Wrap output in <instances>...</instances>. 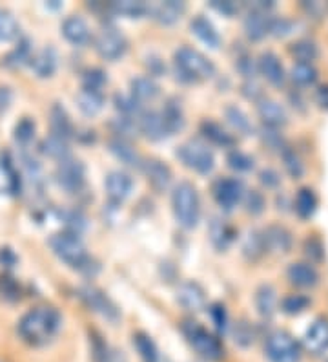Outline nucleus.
Listing matches in <instances>:
<instances>
[{"label":"nucleus","instance_id":"f257e3e1","mask_svg":"<svg viewBox=\"0 0 328 362\" xmlns=\"http://www.w3.org/2000/svg\"><path fill=\"white\" fill-rule=\"evenodd\" d=\"M60 326H62V317L57 309L40 306V308L27 311L19 322L16 330L24 342L32 346H43L57 335Z\"/></svg>","mask_w":328,"mask_h":362},{"label":"nucleus","instance_id":"f03ea898","mask_svg":"<svg viewBox=\"0 0 328 362\" xmlns=\"http://www.w3.org/2000/svg\"><path fill=\"white\" fill-rule=\"evenodd\" d=\"M49 247L64 264H68L69 267H73L77 271L93 275L99 269L95 266V262L91 260L90 255L86 253V247L79 238V235H73L69 231L57 233V235L49 238Z\"/></svg>","mask_w":328,"mask_h":362},{"label":"nucleus","instance_id":"7ed1b4c3","mask_svg":"<svg viewBox=\"0 0 328 362\" xmlns=\"http://www.w3.org/2000/svg\"><path fill=\"white\" fill-rule=\"evenodd\" d=\"M174 61L177 77L185 83H197V81L210 79L215 75V66L212 61L190 46H183L177 50Z\"/></svg>","mask_w":328,"mask_h":362},{"label":"nucleus","instance_id":"20e7f679","mask_svg":"<svg viewBox=\"0 0 328 362\" xmlns=\"http://www.w3.org/2000/svg\"><path fill=\"white\" fill-rule=\"evenodd\" d=\"M172 207L175 220L185 229H194L201 220V200L199 192L190 181H180L172 194Z\"/></svg>","mask_w":328,"mask_h":362},{"label":"nucleus","instance_id":"39448f33","mask_svg":"<svg viewBox=\"0 0 328 362\" xmlns=\"http://www.w3.org/2000/svg\"><path fill=\"white\" fill-rule=\"evenodd\" d=\"M177 158L185 163V167L199 172V174H208L215 167L213 152L208 149V145H204L199 139H190V141L180 145L177 149Z\"/></svg>","mask_w":328,"mask_h":362},{"label":"nucleus","instance_id":"423d86ee","mask_svg":"<svg viewBox=\"0 0 328 362\" xmlns=\"http://www.w3.org/2000/svg\"><path fill=\"white\" fill-rule=\"evenodd\" d=\"M183 333L186 335L191 348H194L202 359H207V361H219V359L222 357L221 342H219L212 333H208L201 324L188 320V322L183 324Z\"/></svg>","mask_w":328,"mask_h":362},{"label":"nucleus","instance_id":"0eeeda50","mask_svg":"<svg viewBox=\"0 0 328 362\" xmlns=\"http://www.w3.org/2000/svg\"><path fill=\"white\" fill-rule=\"evenodd\" d=\"M266 357L270 362H299L301 350L286 331H274L265 342Z\"/></svg>","mask_w":328,"mask_h":362},{"label":"nucleus","instance_id":"6e6552de","mask_svg":"<svg viewBox=\"0 0 328 362\" xmlns=\"http://www.w3.org/2000/svg\"><path fill=\"white\" fill-rule=\"evenodd\" d=\"M93 44H95V52L101 55L104 61L121 59L128 50L126 37H124L121 30H117L115 26L102 28L101 32L97 33Z\"/></svg>","mask_w":328,"mask_h":362},{"label":"nucleus","instance_id":"1a4fd4ad","mask_svg":"<svg viewBox=\"0 0 328 362\" xmlns=\"http://www.w3.org/2000/svg\"><path fill=\"white\" fill-rule=\"evenodd\" d=\"M55 180L58 187L69 194H79L86 185V169L79 160L68 158V160L58 161Z\"/></svg>","mask_w":328,"mask_h":362},{"label":"nucleus","instance_id":"9d476101","mask_svg":"<svg viewBox=\"0 0 328 362\" xmlns=\"http://www.w3.org/2000/svg\"><path fill=\"white\" fill-rule=\"evenodd\" d=\"M79 297L91 311H95V313H99L101 317L110 320V322H117V320L121 319V313H119L115 304L111 302L106 295L102 293L99 288H95V286H84V288H80Z\"/></svg>","mask_w":328,"mask_h":362},{"label":"nucleus","instance_id":"9b49d317","mask_svg":"<svg viewBox=\"0 0 328 362\" xmlns=\"http://www.w3.org/2000/svg\"><path fill=\"white\" fill-rule=\"evenodd\" d=\"M213 198L219 207L232 211L244 198V187L237 178H222L213 185Z\"/></svg>","mask_w":328,"mask_h":362},{"label":"nucleus","instance_id":"f8f14e48","mask_svg":"<svg viewBox=\"0 0 328 362\" xmlns=\"http://www.w3.org/2000/svg\"><path fill=\"white\" fill-rule=\"evenodd\" d=\"M272 26V19L268 17V11L259 10V8H254L248 11V15L244 19V33L250 41H261V39L266 37V33L270 32Z\"/></svg>","mask_w":328,"mask_h":362},{"label":"nucleus","instance_id":"ddd939ff","mask_svg":"<svg viewBox=\"0 0 328 362\" xmlns=\"http://www.w3.org/2000/svg\"><path fill=\"white\" fill-rule=\"evenodd\" d=\"M177 302L190 313H197L207 306V295L204 289L196 282L180 284L177 289Z\"/></svg>","mask_w":328,"mask_h":362},{"label":"nucleus","instance_id":"4468645a","mask_svg":"<svg viewBox=\"0 0 328 362\" xmlns=\"http://www.w3.org/2000/svg\"><path fill=\"white\" fill-rule=\"evenodd\" d=\"M106 192L108 198H110L113 203H121L124 202L130 194H132L133 189V180L132 176L124 171H113L108 174L106 178Z\"/></svg>","mask_w":328,"mask_h":362},{"label":"nucleus","instance_id":"2eb2a0df","mask_svg":"<svg viewBox=\"0 0 328 362\" xmlns=\"http://www.w3.org/2000/svg\"><path fill=\"white\" fill-rule=\"evenodd\" d=\"M64 39L73 46H86L91 41V30L82 17L71 15L62 22Z\"/></svg>","mask_w":328,"mask_h":362},{"label":"nucleus","instance_id":"dca6fc26","mask_svg":"<svg viewBox=\"0 0 328 362\" xmlns=\"http://www.w3.org/2000/svg\"><path fill=\"white\" fill-rule=\"evenodd\" d=\"M305 348L314 355H323L328 352V322L325 319H318L305 333Z\"/></svg>","mask_w":328,"mask_h":362},{"label":"nucleus","instance_id":"f3484780","mask_svg":"<svg viewBox=\"0 0 328 362\" xmlns=\"http://www.w3.org/2000/svg\"><path fill=\"white\" fill-rule=\"evenodd\" d=\"M186 11V4L185 2H177V0H166V2H157V4L150 6V13L159 22V24H164V26H172L175 22L179 21L183 13Z\"/></svg>","mask_w":328,"mask_h":362},{"label":"nucleus","instance_id":"a211bd4d","mask_svg":"<svg viewBox=\"0 0 328 362\" xmlns=\"http://www.w3.org/2000/svg\"><path fill=\"white\" fill-rule=\"evenodd\" d=\"M139 130L152 141H161V139L169 136L163 116H161V112H155V110L143 112V116L139 118Z\"/></svg>","mask_w":328,"mask_h":362},{"label":"nucleus","instance_id":"6ab92c4d","mask_svg":"<svg viewBox=\"0 0 328 362\" xmlns=\"http://www.w3.org/2000/svg\"><path fill=\"white\" fill-rule=\"evenodd\" d=\"M257 112H259V118L263 119L268 128H277L285 127L288 123V116H286V110L281 107L277 101H272V99H261L257 103Z\"/></svg>","mask_w":328,"mask_h":362},{"label":"nucleus","instance_id":"aec40b11","mask_svg":"<svg viewBox=\"0 0 328 362\" xmlns=\"http://www.w3.org/2000/svg\"><path fill=\"white\" fill-rule=\"evenodd\" d=\"M108 147H110L111 154L115 156L119 161H122L124 165L132 167V169H143L144 167V160L141 158V154L133 149L132 145L128 143L126 139L122 138L110 139Z\"/></svg>","mask_w":328,"mask_h":362},{"label":"nucleus","instance_id":"412c9836","mask_svg":"<svg viewBox=\"0 0 328 362\" xmlns=\"http://www.w3.org/2000/svg\"><path fill=\"white\" fill-rule=\"evenodd\" d=\"M263 240H265L266 251H274V253H281V255L288 253L292 247L290 231L283 225H270L263 233Z\"/></svg>","mask_w":328,"mask_h":362},{"label":"nucleus","instance_id":"4be33fe9","mask_svg":"<svg viewBox=\"0 0 328 362\" xmlns=\"http://www.w3.org/2000/svg\"><path fill=\"white\" fill-rule=\"evenodd\" d=\"M286 277H288L290 284L303 289L316 288L319 284V273L310 264H292L286 271Z\"/></svg>","mask_w":328,"mask_h":362},{"label":"nucleus","instance_id":"5701e85b","mask_svg":"<svg viewBox=\"0 0 328 362\" xmlns=\"http://www.w3.org/2000/svg\"><path fill=\"white\" fill-rule=\"evenodd\" d=\"M144 172H146V176H148L150 185L154 187L155 191H166L172 183V171H169V167L166 163L159 160H150L144 161Z\"/></svg>","mask_w":328,"mask_h":362},{"label":"nucleus","instance_id":"b1692460","mask_svg":"<svg viewBox=\"0 0 328 362\" xmlns=\"http://www.w3.org/2000/svg\"><path fill=\"white\" fill-rule=\"evenodd\" d=\"M32 70L37 74V77L40 79H46V77H51L55 74V70L58 66V55L55 52V48L51 46H46L44 50H40L37 55L32 57Z\"/></svg>","mask_w":328,"mask_h":362},{"label":"nucleus","instance_id":"393cba45","mask_svg":"<svg viewBox=\"0 0 328 362\" xmlns=\"http://www.w3.org/2000/svg\"><path fill=\"white\" fill-rule=\"evenodd\" d=\"M190 28H191V33H194L201 43L207 44L208 48L218 50L219 46H221V35H219L215 26H213L208 19H204V17L201 15L196 17V19L191 21Z\"/></svg>","mask_w":328,"mask_h":362},{"label":"nucleus","instance_id":"a878e982","mask_svg":"<svg viewBox=\"0 0 328 362\" xmlns=\"http://www.w3.org/2000/svg\"><path fill=\"white\" fill-rule=\"evenodd\" d=\"M259 72L265 75V79L275 86H281L285 83V68L281 64L279 57L272 52H265L259 57Z\"/></svg>","mask_w":328,"mask_h":362},{"label":"nucleus","instance_id":"bb28decb","mask_svg":"<svg viewBox=\"0 0 328 362\" xmlns=\"http://www.w3.org/2000/svg\"><path fill=\"white\" fill-rule=\"evenodd\" d=\"M49 123H51V136L64 139V141L73 138V123H71L68 112L60 105H54L51 112H49Z\"/></svg>","mask_w":328,"mask_h":362},{"label":"nucleus","instance_id":"cd10ccee","mask_svg":"<svg viewBox=\"0 0 328 362\" xmlns=\"http://www.w3.org/2000/svg\"><path fill=\"white\" fill-rule=\"evenodd\" d=\"M208 235H210V240L218 251H226L232 245V242L235 240V231L232 229V225H228L221 218H213L210 222Z\"/></svg>","mask_w":328,"mask_h":362},{"label":"nucleus","instance_id":"c85d7f7f","mask_svg":"<svg viewBox=\"0 0 328 362\" xmlns=\"http://www.w3.org/2000/svg\"><path fill=\"white\" fill-rule=\"evenodd\" d=\"M75 99H77L80 112L88 116V118H93V116H97L104 108V94L101 90L80 88V92L77 94Z\"/></svg>","mask_w":328,"mask_h":362},{"label":"nucleus","instance_id":"c756f323","mask_svg":"<svg viewBox=\"0 0 328 362\" xmlns=\"http://www.w3.org/2000/svg\"><path fill=\"white\" fill-rule=\"evenodd\" d=\"M130 90H132V96L135 97L139 103L154 101L161 94L159 85H157L152 77H135V79H132V83H130Z\"/></svg>","mask_w":328,"mask_h":362},{"label":"nucleus","instance_id":"7c9ffc66","mask_svg":"<svg viewBox=\"0 0 328 362\" xmlns=\"http://www.w3.org/2000/svg\"><path fill=\"white\" fill-rule=\"evenodd\" d=\"M161 116H163L164 123H166V128H168L169 136L172 134L180 132L183 128H185V112H183V108L175 99H169L164 108L161 110Z\"/></svg>","mask_w":328,"mask_h":362},{"label":"nucleus","instance_id":"2f4dec72","mask_svg":"<svg viewBox=\"0 0 328 362\" xmlns=\"http://www.w3.org/2000/svg\"><path fill=\"white\" fill-rule=\"evenodd\" d=\"M201 134L208 139V141H210V143L222 147V149L233 147V145H235V139H233L232 134H228L221 125H218V123L213 121H202Z\"/></svg>","mask_w":328,"mask_h":362},{"label":"nucleus","instance_id":"473e14b6","mask_svg":"<svg viewBox=\"0 0 328 362\" xmlns=\"http://www.w3.org/2000/svg\"><path fill=\"white\" fill-rule=\"evenodd\" d=\"M255 308L259 311L261 317H266L270 319L272 315L275 313V308H277V293L275 289L272 288L270 284H263L257 293H255Z\"/></svg>","mask_w":328,"mask_h":362},{"label":"nucleus","instance_id":"72a5a7b5","mask_svg":"<svg viewBox=\"0 0 328 362\" xmlns=\"http://www.w3.org/2000/svg\"><path fill=\"white\" fill-rule=\"evenodd\" d=\"M111 11L115 15L128 17V19H141V17L148 15L150 6L141 0H122V2H111Z\"/></svg>","mask_w":328,"mask_h":362},{"label":"nucleus","instance_id":"f704fd0d","mask_svg":"<svg viewBox=\"0 0 328 362\" xmlns=\"http://www.w3.org/2000/svg\"><path fill=\"white\" fill-rule=\"evenodd\" d=\"M115 108L117 112L121 114V118L133 119V121H139V118L143 116V105L132 94L130 96H126V94H117Z\"/></svg>","mask_w":328,"mask_h":362},{"label":"nucleus","instance_id":"c9c22d12","mask_svg":"<svg viewBox=\"0 0 328 362\" xmlns=\"http://www.w3.org/2000/svg\"><path fill=\"white\" fill-rule=\"evenodd\" d=\"M40 150H43L48 158H51V160L64 161L69 158L68 141H64V139L60 138H55V136H49V138L44 139L43 145H40Z\"/></svg>","mask_w":328,"mask_h":362},{"label":"nucleus","instance_id":"e433bc0d","mask_svg":"<svg viewBox=\"0 0 328 362\" xmlns=\"http://www.w3.org/2000/svg\"><path fill=\"white\" fill-rule=\"evenodd\" d=\"M21 37V26L13 17V13L5 10H0V41L2 43H11Z\"/></svg>","mask_w":328,"mask_h":362},{"label":"nucleus","instance_id":"4c0bfd02","mask_svg":"<svg viewBox=\"0 0 328 362\" xmlns=\"http://www.w3.org/2000/svg\"><path fill=\"white\" fill-rule=\"evenodd\" d=\"M224 116H226L228 123H230L239 134L248 136V134L254 132V127H252L248 116H246L241 108L233 107V105H228V107L224 108Z\"/></svg>","mask_w":328,"mask_h":362},{"label":"nucleus","instance_id":"58836bf2","mask_svg":"<svg viewBox=\"0 0 328 362\" xmlns=\"http://www.w3.org/2000/svg\"><path fill=\"white\" fill-rule=\"evenodd\" d=\"M318 207V198L312 189H301L296 196V211L301 218H310Z\"/></svg>","mask_w":328,"mask_h":362},{"label":"nucleus","instance_id":"ea45409f","mask_svg":"<svg viewBox=\"0 0 328 362\" xmlns=\"http://www.w3.org/2000/svg\"><path fill=\"white\" fill-rule=\"evenodd\" d=\"M133 346H135L139 355H141L146 362H155L157 361V357H159V355H157V346H155V342L152 341L146 333H143V331H139V333L133 335Z\"/></svg>","mask_w":328,"mask_h":362},{"label":"nucleus","instance_id":"a19ab883","mask_svg":"<svg viewBox=\"0 0 328 362\" xmlns=\"http://www.w3.org/2000/svg\"><path fill=\"white\" fill-rule=\"evenodd\" d=\"M292 81L299 86H310L318 81V70L314 68L312 64L297 63L292 68Z\"/></svg>","mask_w":328,"mask_h":362},{"label":"nucleus","instance_id":"79ce46f5","mask_svg":"<svg viewBox=\"0 0 328 362\" xmlns=\"http://www.w3.org/2000/svg\"><path fill=\"white\" fill-rule=\"evenodd\" d=\"M27 61H32V43H30V39H22L21 43H19V46L5 57L4 63L8 64V66L16 68V66L26 64Z\"/></svg>","mask_w":328,"mask_h":362},{"label":"nucleus","instance_id":"37998d69","mask_svg":"<svg viewBox=\"0 0 328 362\" xmlns=\"http://www.w3.org/2000/svg\"><path fill=\"white\" fill-rule=\"evenodd\" d=\"M292 55H294L299 63L312 64V61H316L319 57V50L312 41H299V43H296L292 46Z\"/></svg>","mask_w":328,"mask_h":362},{"label":"nucleus","instance_id":"c03bdc74","mask_svg":"<svg viewBox=\"0 0 328 362\" xmlns=\"http://www.w3.org/2000/svg\"><path fill=\"white\" fill-rule=\"evenodd\" d=\"M243 251L244 255L248 256V258H252V260L259 258L266 251L265 240H263V233H257V231L248 233V236H246V240H244L243 244Z\"/></svg>","mask_w":328,"mask_h":362},{"label":"nucleus","instance_id":"a18cd8bd","mask_svg":"<svg viewBox=\"0 0 328 362\" xmlns=\"http://www.w3.org/2000/svg\"><path fill=\"white\" fill-rule=\"evenodd\" d=\"M35 121L30 118H22L21 121L16 123L15 127V141L19 145H22V147H26V145H30L33 141V138H35Z\"/></svg>","mask_w":328,"mask_h":362},{"label":"nucleus","instance_id":"49530a36","mask_svg":"<svg viewBox=\"0 0 328 362\" xmlns=\"http://www.w3.org/2000/svg\"><path fill=\"white\" fill-rule=\"evenodd\" d=\"M255 333L252 324H248L246 320H241L237 324L233 326V341L235 344L241 348H248L250 344H254Z\"/></svg>","mask_w":328,"mask_h":362},{"label":"nucleus","instance_id":"de8ad7c7","mask_svg":"<svg viewBox=\"0 0 328 362\" xmlns=\"http://www.w3.org/2000/svg\"><path fill=\"white\" fill-rule=\"evenodd\" d=\"M226 163L232 171L237 172H248L254 169V158H250L248 154H244L241 150H232V152L228 154Z\"/></svg>","mask_w":328,"mask_h":362},{"label":"nucleus","instance_id":"09e8293b","mask_svg":"<svg viewBox=\"0 0 328 362\" xmlns=\"http://www.w3.org/2000/svg\"><path fill=\"white\" fill-rule=\"evenodd\" d=\"M108 83L106 74L101 68H90L82 74V88H90V90H101Z\"/></svg>","mask_w":328,"mask_h":362},{"label":"nucleus","instance_id":"8fccbe9b","mask_svg":"<svg viewBox=\"0 0 328 362\" xmlns=\"http://www.w3.org/2000/svg\"><path fill=\"white\" fill-rule=\"evenodd\" d=\"M310 306V300L305 297V295H288L286 299H283L281 302V308L286 315H299L301 311Z\"/></svg>","mask_w":328,"mask_h":362},{"label":"nucleus","instance_id":"3c124183","mask_svg":"<svg viewBox=\"0 0 328 362\" xmlns=\"http://www.w3.org/2000/svg\"><path fill=\"white\" fill-rule=\"evenodd\" d=\"M283 161H285V169L288 171L292 178H301L305 172V165H303L301 158L290 149L283 150Z\"/></svg>","mask_w":328,"mask_h":362},{"label":"nucleus","instance_id":"603ef678","mask_svg":"<svg viewBox=\"0 0 328 362\" xmlns=\"http://www.w3.org/2000/svg\"><path fill=\"white\" fill-rule=\"evenodd\" d=\"M244 205H246V213L252 214V216H257L265 211V198L259 191H248L244 194Z\"/></svg>","mask_w":328,"mask_h":362},{"label":"nucleus","instance_id":"864d4df0","mask_svg":"<svg viewBox=\"0 0 328 362\" xmlns=\"http://www.w3.org/2000/svg\"><path fill=\"white\" fill-rule=\"evenodd\" d=\"M64 222L68 225L69 233H73V235H79L80 231H84L86 227L84 214L79 213V211H68L64 214Z\"/></svg>","mask_w":328,"mask_h":362},{"label":"nucleus","instance_id":"5fc2aeb1","mask_svg":"<svg viewBox=\"0 0 328 362\" xmlns=\"http://www.w3.org/2000/svg\"><path fill=\"white\" fill-rule=\"evenodd\" d=\"M210 6L224 17H235L239 13V10H241V6L237 2H232V0H212Z\"/></svg>","mask_w":328,"mask_h":362},{"label":"nucleus","instance_id":"6e6d98bb","mask_svg":"<svg viewBox=\"0 0 328 362\" xmlns=\"http://www.w3.org/2000/svg\"><path fill=\"white\" fill-rule=\"evenodd\" d=\"M210 315H212L213 324L218 326L219 331L226 330L228 317H226V311H224V306H222V304H212V306H210Z\"/></svg>","mask_w":328,"mask_h":362},{"label":"nucleus","instance_id":"4d7b16f0","mask_svg":"<svg viewBox=\"0 0 328 362\" xmlns=\"http://www.w3.org/2000/svg\"><path fill=\"white\" fill-rule=\"evenodd\" d=\"M237 70L244 75V77H248V79L250 77H254L255 75L254 59H252L250 55H241L237 59Z\"/></svg>","mask_w":328,"mask_h":362},{"label":"nucleus","instance_id":"13d9d810","mask_svg":"<svg viewBox=\"0 0 328 362\" xmlns=\"http://www.w3.org/2000/svg\"><path fill=\"white\" fill-rule=\"evenodd\" d=\"M259 181L266 189H274V187H277L281 183V176L274 169H265V171L259 172Z\"/></svg>","mask_w":328,"mask_h":362},{"label":"nucleus","instance_id":"bf43d9fd","mask_svg":"<svg viewBox=\"0 0 328 362\" xmlns=\"http://www.w3.org/2000/svg\"><path fill=\"white\" fill-rule=\"evenodd\" d=\"M305 251H307L308 258H312L314 262L323 260V245L319 240H308L307 245H305Z\"/></svg>","mask_w":328,"mask_h":362},{"label":"nucleus","instance_id":"052dcab7","mask_svg":"<svg viewBox=\"0 0 328 362\" xmlns=\"http://www.w3.org/2000/svg\"><path fill=\"white\" fill-rule=\"evenodd\" d=\"M2 293H4L5 299H19V288H16V284L11 278H2Z\"/></svg>","mask_w":328,"mask_h":362},{"label":"nucleus","instance_id":"680f3d73","mask_svg":"<svg viewBox=\"0 0 328 362\" xmlns=\"http://www.w3.org/2000/svg\"><path fill=\"white\" fill-rule=\"evenodd\" d=\"M0 264H2V267H8V269L15 267L16 255L10 247H2V249H0Z\"/></svg>","mask_w":328,"mask_h":362},{"label":"nucleus","instance_id":"e2e57ef3","mask_svg":"<svg viewBox=\"0 0 328 362\" xmlns=\"http://www.w3.org/2000/svg\"><path fill=\"white\" fill-rule=\"evenodd\" d=\"M265 143H268L272 149H281V143H283V139L277 132H275L274 128H266L265 130Z\"/></svg>","mask_w":328,"mask_h":362},{"label":"nucleus","instance_id":"0e129e2a","mask_svg":"<svg viewBox=\"0 0 328 362\" xmlns=\"http://www.w3.org/2000/svg\"><path fill=\"white\" fill-rule=\"evenodd\" d=\"M11 103V92L10 88H0V112L8 110Z\"/></svg>","mask_w":328,"mask_h":362},{"label":"nucleus","instance_id":"69168bd1","mask_svg":"<svg viewBox=\"0 0 328 362\" xmlns=\"http://www.w3.org/2000/svg\"><path fill=\"white\" fill-rule=\"evenodd\" d=\"M318 101L323 108H328V86H323L318 90Z\"/></svg>","mask_w":328,"mask_h":362},{"label":"nucleus","instance_id":"338daca9","mask_svg":"<svg viewBox=\"0 0 328 362\" xmlns=\"http://www.w3.org/2000/svg\"><path fill=\"white\" fill-rule=\"evenodd\" d=\"M106 362H126V359H124V355H122V353L113 352V353H110V355H108Z\"/></svg>","mask_w":328,"mask_h":362}]
</instances>
